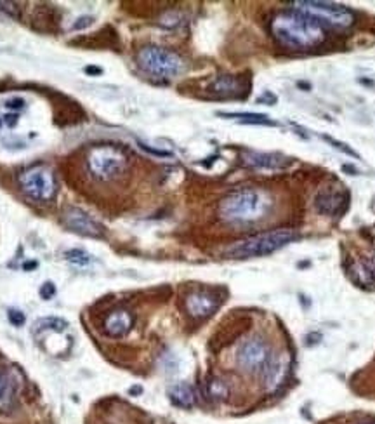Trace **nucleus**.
<instances>
[{"mask_svg":"<svg viewBox=\"0 0 375 424\" xmlns=\"http://www.w3.org/2000/svg\"><path fill=\"white\" fill-rule=\"evenodd\" d=\"M90 172L100 180H113L127 165V157L115 146H97L87 158Z\"/></svg>","mask_w":375,"mask_h":424,"instance_id":"423d86ee","label":"nucleus"},{"mask_svg":"<svg viewBox=\"0 0 375 424\" xmlns=\"http://www.w3.org/2000/svg\"><path fill=\"white\" fill-rule=\"evenodd\" d=\"M14 407V384L9 374L0 368V414H9Z\"/></svg>","mask_w":375,"mask_h":424,"instance_id":"a211bd4d","label":"nucleus"},{"mask_svg":"<svg viewBox=\"0 0 375 424\" xmlns=\"http://www.w3.org/2000/svg\"><path fill=\"white\" fill-rule=\"evenodd\" d=\"M85 71H87V73H97V75L102 73V70L101 68H96V66H87Z\"/></svg>","mask_w":375,"mask_h":424,"instance_id":"2f4dec72","label":"nucleus"},{"mask_svg":"<svg viewBox=\"0 0 375 424\" xmlns=\"http://www.w3.org/2000/svg\"><path fill=\"white\" fill-rule=\"evenodd\" d=\"M90 25H93V18L85 16V18H80L77 23H75L73 30H82V29H85V26H90Z\"/></svg>","mask_w":375,"mask_h":424,"instance_id":"cd10ccee","label":"nucleus"},{"mask_svg":"<svg viewBox=\"0 0 375 424\" xmlns=\"http://www.w3.org/2000/svg\"><path fill=\"white\" fill-rule=\"evenodd\" d=\"M132 324L134 316L127 310H115L106 316L105 331L112 338H122L132 329Z\"/></svg>","mask_w":375,"mask_h":424,"instance_id":"2eb2a0df","label":"nucleus"},{"mask_svg":"<svg viewBox=\"0 0 375 424\" xmlns=\"http://www.w3.org/2000/svg\"><path fill=\"white\" fill-rule=\"evenodd\" d=\"M347 204V193L337 192V190H323L315 198V209L319 214H327V216H335L346 207Z\"/></svg>","mask_w":375,"mask_h":424,"instance_id":"f8f14e48","label":"nucleus"},{"mask_svg":"<svg viewBox=\"0 0 375 424\" xmlns=\"http://www.w3.org/2000/svg\"><path fill=\"white\" fill-rule=\"evenodd\" d=\"M169 398H171L174 405L183 407V409H191L196 403L195 390L186 383H177L171 386V390H169Z\"/></svg>","mask_w":375,"mask_h":424,"instance_id":"f3484780","label":"nucleus"},{"mask_svg":"<svg viewBox=\"0 0 375 424\" xmlns=\"http://www.w3.org/2000/svg\"><path fill=\"white\" fill-rule=\"evenodd\" d=\"M351 276L361 287H374L375 285V256L360 257L351 264Z\"/></svg>","mask_w":375,"mask_h":424,"instance_id":"4468645a","label":"nucleus"},{"mask_svg":"<svg viewBox=\"0 0 375 424\" xmlns=\"http://www.w3.org/2000/svg\"><path fill=\"white\" fill-rule=\"evenodd\" d=\"M6 124L9 125V128H14L16 124H18V115H6Z\"/></svg>","mask_w":375,"mask_h":424,"instance_id":"c756f323","label":"nucleus"},{"mask_svg":"<svg viewBox=\"0 0 375 424\" xmlns=\"http://www.w3.org/2000/svg\"><path fill=\"white\" fill-rule=\"evenodd\" d=\"M292 6L299 13L310 16L317 21H325L327 25L335 26V29H349L354 23L353 11L347 9L346 6L332 2H315V0H295Z\"/></svg>","mask_w":375,"mask_h":424,"instance_id":"39448f33","label":"nucleus"},{"mask_svg":"<svg viewBox=\"0 0 375 424\" xmlns=\"http://www.w3.org/2000/svg\"><path fill=\"white\" fill-rule=\"evenodd\" d=\"M297 239L299 235L294 232V229H289V228L271 229V232L259 233V235L250 237V239L238 242V244H235L233 247L228 249L226 254L230 257H235V259H248V257L270 256Z\"/></svg>","mask_w":375,"mask_h":424,"instance_id":"7ed1b4c3","label":"nucleus"},{"mask_svg":"<svg viewBox=\"0 0 375 424\" xmlns=\"http://www.w3.org/2000/svg\"><path fill=\"white\" fill-rule=\"evenodd\" d=\"M7 319H9V322L13 324L14 327H21L23 324H25L26 316H25V313H23L21 310H16V308H11V310L7 311Z\"/></svg>","mask_w":375,"mask_h":424,"instance_id":"b1692460","label":"nucleus"},{"mask_svg":"<svg viewBox=\"0 0 375 424\" xmlns=\"http://www.w3.org/2000/svg\"><path fill=\"white\" fill-rule=\"evenodd\" d=\"M6 108H9V110H23V108H25V99H21V98L9 99V101L6 103Z\"/></svg>","mask_w":375,"mask_h":424,"instance_id":"bb28decb","label":"nucleus"},{"mask_svg":"<svg viewBox=\"0 0 375 424\" xmlns=\"http://www.w3.org/2000/svg\"><path fill=\"white\" fill-rule=\"evenodd\" d=\"M23 192L37 202H47L56 193V181L53 172L46 167H31L19 177Z\"/></svg>","mask_w":375,"mask_h":424,"instance_id":"0eeeda50","label":"nucleus"},{"mask_svg":"<svg viewBox=\"0 0 375 424\" xmlns=\"http://www.w3.org/2000/svg\"><path fill=\"white\" fill-rule=\"evenodd\" d=\"M65 257L66 261H70L72 264H78V267H85V264H89L90 261H93V257L87 254L85 251H82V249H72V251H66Z\"/></svg>","mask_w":375,"mask_h":424,"instance_id":"4be33fe9","label":"nucleus"},{"mask_svg":"<svg viewBox=\"0 0 375 424\" xmlns=\"http://www.w3.org/2000/svg\"><path fill=\"white\" fill-rule=\"evenodd\" d=\"M224 118H236L243 124H259V125H276V122L270 120V117L260 113H219Z\"/></svg>","mask_w":375,"mask_h":424,"instance_id":"aec40b11","label":"nucleus"},{"mask_svg":"<svg viewBox=\"0 0 375 424\" xmlns=\"http://www.w3.org/2000/svg\"><path fill=\"white\" fill-rule=\"evenodd\" d=\"M245 164L252 165V167L276 170V169L289 167V165L292 164V158H287V157L280 155V153L248 152V153H245Z\"/></svg>","mask_w":375,"mask_h":424,"instance_id":"ddd939ff","label":"nucleus"},{"mask_svg":"<svg viewBox=\"0 0 375 424\" xmlns=\"http://www.w3.org/2000/svg\"><path fill=\"white\" fill-rule=\"evenodd\" d=\"M0 13L7 14L9 18L14 19L19 18V9L14 2H0Z\"/></svg>","mask_w":375,"mask_h":424,"instance_id":"393cba45","label":"nucleus"},{"mask_svg":"<svg viewBox=\"0 0 375 424\" xmlns=\"http://www.w3.org/2000/svg\"><path fill=\"white\" fill-rule=\"evenodd\" d=\"M41 297L42 299H46V301H49V299H53V296L56 294V285H54L53 282H46L42 285L41 287Z\"/></svg>","mask_w":375,"mask_h":424,"instance_id":"a878e982","label":"nucleus"},{"mask_svg":"<svg viewBox=\"0 0 375 424\" xmlns=\"http://www.w3.org/2000/svg\"><path fill=\"white\" fill-rule=\"evenodd\" d=\"M207 395L212 400H226L228 395H230V388L224 381L214 378L207 383Z\"/></svg>","mask_w":375,"mask_h":424,"instance_id":"412c9836","label":"nucleus"},{"mask_svg":"<svg viewBox=\"0 0 375 424\" xmlns=\"http://www.w3.org/2000/svg\"><path fill=\"white\" fill-rule=\"evenodd\" d=\"M211 93H214L221 98H236L242 93H247V91L242 78L233 77V75H221V77H217L212 82Z\"/></svg>","mask_w":375,"mask_h":424,"instance_id":"dca6fc26","label":"nucleus"},{"mask_svg":"<svg viewBox=\"0 0 375 424\" xmlns=\"http://www.w3.org/2000/svg\"><path fill=\"white\" fill-rule=\"evenodd\" d=\"M323 140H325L327 143H330V145H332L335 150H339V152H342V153H344V155H349V157H353V158H360V155H358V153L354 152L353 148H349V146H347L346 143H341V141H337V140H332V138H330V136H323Z\"/></svg>","mask_w":375,"mask_h":424,"instance_id":"5701e85b","label":"nucleus"},{"mask_svg":"<svg viewBox=\"0 0 375 424\" xmlns=\"http://www.w3.org/2000/svg\"><path fill=\"white\" fill-rule=\"evenodd\" d=\"M137 65L146 73L160 78H172L184 70V61L181 56L157 46L143 47L137 53Z\"/></svg>","mask_w":375,"mask_h":424,"instance_id":"20e7f679","label":"nucleus"},{"mask_svg":"<svg viewBox=\"0 0 375 424\" xmlns=\"http://www.w3.org/2000/svg\"><path fill=\"white\" fill-rule=\"evenodd\" d=\"M139 146L143 150H146V152H149V153H153V155H159V157H171V153L169 152H162V150H153V148H149L148 145H144V143H139Z\"/></svg>","mask_w":375,"mask_h":424,"instance_id":"c85d7f7f","label":"nucleus"},{"mask_svg":"<svg viewBox=\"0 0 375 424\" xmlns=\"http://www.w3.org/2000/svg\"><path fill=\"white\" fill-rule=\"evenodd\" d=\"M259 103H263V101H270V105H275L276 103V96H273V94L271 93H266L264 94V96H260L259 99H258Z\"/></svg>","mask_w":375,"mask_h":424,"instance_id":"7c9ffc66","label":"nucleus"},{"mask_svg":"<svg viewBox=\"0 0 375 424\" xmlns=\"http://www.w3.org/2000/svg\"><path fill=\"white\" fill-rule=\"evenodd\" d=\"M270 358H271L270 346H268L266 341L259 338L245 341L238 350L240 367L245 368L248 372L264 371V367L268 366Z\"/></svg>","mask_w":375,"mask_h":424,"instance_id":"6e6552de","label":"nucleus"},{"mask_svg":"<svg viewBox=\"0 0 375 424\" xmlns=\"http://www.w3.org/2000/svg\"><path fill=\"white\" fill-rule=\"evenodd\" d=\"M271 33L282 46L295 51L313 49L319 46L325 38L322 25L317 19L299 13V11H287L276 14L271 21Z\"/></svg>","mask_w":375,"mask_h":424,"instance_id":"f257e3e1","label":"nucleus"},{"mask_svg":"<svg viewBox=\"0 0 375 424\" xmlns=\"http://www.w3.org/2000/svg\"><path fill=\"white\" fill-rule=\"evenodd\" d=\"M221 299L212 292L199 291L193 292V294L188 296L186 299V310L191 316L195 319H205V316H211L217 308H219Z\"/></svg>","mask_w":375,"mask_h":424,"instance_id":"9b49d317","label":"nucleus"},{"mask_svg":"<svg viewBox=\"0 0 375 424\" xmlns=\"http://www.w3.org/2000/svg\"><path fill=\"white\" fill-rule=\"evenodd\" d=\"M271 207L273 198L270 193L258 188H242L221 202L219 214L230 223H255L266 217Z\"/></svg>","mask_w":375,"mask_h":424,"instance_id":"f03ea898","label":"nucleus"},{"mask_svg":"<svg viewBox=\"0 0 375 424\" xmlns=\"http://www.w3.org/2000/svg\"><path fill=\"white\" fill-rule=\"evenodd\" d=\"M65 224L72 232L78 233L82 237H90V239H101L105 235V228L97 221H94L89 214L80 211L77 207H70L65 211Z\"/></svg>","mask_w":375,"mask_h":424,"instance_id":"1a4fd4ad","label":"nucleus"},{"mask_svg":"<svg viewBox=\"0 0 375 424\" xmlns=\"http://www.w3.org/2000/svg\"><path fill=\"white\" fill-rule=\"evenodd\" d=\"M0 128H2V118H0Z\"/></svg>","mask_w":375,"mask_h":424,"instance_id":"473e14b6","label":"nucleus"},{"mask_svg":"<svg viewBox=\"0 0 375 424\" xmlns=\"http://www.w3.org/2000/svg\"><path fill=\"white\" fill-rule=\"evenodd\" d=\"M68 329V322L58 316H46L35 322L33 334H43V332H54V334H61Z\"/></svg>","mask_w":375,"mask_h":424,"instance_id":"6ab92c4d","label":"nucleus"},{"mask_svg":"<svg viewBox=\"0 0 375 424\" xmlns=\"http://www.w3.org/2000/svg\"><path fill=\"white\" fill-rule=\"evenodd\" d=\"M290 371V356L289 355H278L271 356L268 366L264 367V383L270 391L278 390L283 383H285L287 376Z\"/></svg>","mask_w":375,"mask_h":424,"instance_id":"9d476101","label":"nucleus"}]
</instances>
